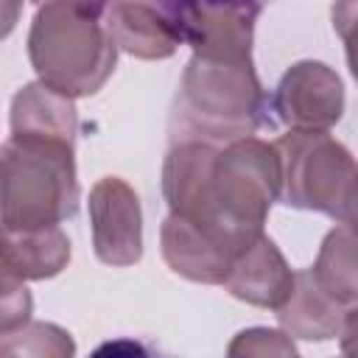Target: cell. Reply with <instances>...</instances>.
<instances>
[{
    "label": "cell",
    "instance_id": "6da1fadb",
    "mask_svg": "<svg viewBox=\"0 0 358 358\" xmlns=\"http://www.w3.org/2000/svg\"><path fill=\"white\" fill-rule=\"evenodd\" d=\"M280 154L260 137H238L224 148L207 140L176 143L162 162V196L168 210L232 257L257 235L280 196Z\"/></svg>",
    "mask_w": 358,
    "mask_h": 358
},
{
    "label": "cell",
    "instance_id": "7a4b0ae2",
    "mask_svg": "<svg viewBox=\"0 0 358 358\" xmlns=\"http://www.w3.org/2000/svg\"><path fill=\"white\" fill-rule=\"evenodd\" d=\"M28 59L50 90L70 98L95 95L117 64L103 0H45L28 31Z\"/></svg>",
    "mask_w": 358,
    "mask_h": 358
},
{
    "label": "cell",
    "instance_id": "3957f363",
    "mask_svg": "<svg viewBox=\"0 0 358 358\" xmlns=\"http://www.w3.org/2000/svg\"><path fill=\"white\" fill-rule=\"evenodd\" d=\"M76 143L11 134L0 145V227H48L78 210Z\"/></svg>",
    "mask_w": 358,
    "mask_h": 358
},
{
    "label": "cell",
    "instance_id": "277c9868",
    "mask_svg": "<svg viewBox=\"0 0 358 358\" xmlns=\"http://www.w3.org/2000/svg\"><path fill=\"white\" fill-rule=\"evenodd\" d=\"M263 109L266 95L252 56H190L179 87V115L199 140L229 143L255 134Z\"/></svg>",
    "mask_w": 358,
    "mask_h": 358
},
{
    "label": "cell",
    "instance_id": "5b68a950",
    "mask_svg": "<svg viewBox=\"0 0 358 358\" xmlns=\"http://www.w3.org/2000/svg\"><path fill=\"white\" fill-rule=\"evenodd\" d=\"M280 154V196L288 207L330 215L338 224H352L355 210V159L327 131L291 129L274 140Z\"/></svg>",
    "mask_w": 358,
    "mask_h": 358
},
{
    "label": "cell",
    "instance_id": "8992f818",
    "mask_svg": "<svg viewBox=\"0 0 358 358\" xmlns=\"http://www.w3.org/2000/svg\"><path fill=\"white\" fill-rule=\"evenodd\" d=\"M92 249L103 266H134L143 257V210L134 187L120 176H103L90 190Z\"/></svg>",
    "mask_w": 358,
    "mask_h": 358
},
{
    "label": "cell",
    "instance_id": "52a82bcc",
    "mask_svg": "<svg viewBox=\"0 0 358 358\" xmlns=\"http://www.w3.org/2000/svg\"><path fill=\"white\" fill-rule=\"evenodd\" d=\"M344 106L347 95L338 73L313 59L291 64L274 90V112L288 129L299 131L333 129L341 120Z\"/></svg>",
    "mask_w": 358,
    "mask_h": 358
},
{
    "label": "cell",
    "instance_id": "ba28073f",
    "mask_svg": "<svg viewBox=\"0 0 358 358\" xmlns=\"http://www.w3.org/2000/svg\"><path fill=\"white\" fill-rule=\"evenodd\" d=\"M103 17L117 50L134 59H168L185 42L173 0H103Z\"/></svg>",
    "mask_w": 358,
    "mask_h": 358
},
{
    "label": "cell",
    "instance_id": "9c48e42d",
    "mask_svg": "<svg viewBox=\"0 0 358 358\" xmlns=\"http://www.w3.org/2000/svg\"><path fill=\"white\" fill-rule=\"evenodd\" d=\"M280 327L302 341H330L338 336H352L355 308L341 305L327 294L310 274V268L294 271V288L288 299L277 308Z\"/></svg>",
    "mask_w": 358,
    "mask_h": 358
},
{
    "label": "cell",
    "instance_id": "30bf717a",
    "mask_svg": "<svg viewBox=\"0 0 358 358\" xmlns=\"http://www.w3.org/2000/svg\"><path fill=\"white\" fill-rule=\"evenodd\" d=\"M224 288L246 305L277 310L294 288V268L263 232L232 260Z\"/></svg>",
    "mask_w": 358,
    "mask_h": 358
},
{
    "label": "cell",
    "instance_id": "8fae6325",
    "mask_svg": "<svg viewBox=\"0 0 358 358\" xmlns=\"http://www.w3.org/2000/svg\"><path fill=\"white\" fill-rule=\"evenodd\" d=\"M159 243L168 268L201 285H224L235 260L224 246H218L213 238L173 213H168V218L162 221Z\"/></svg>",
    "mask_w": 358,
    "mask_h": 358
},
{
    "label": "cell",
    "instance_id": "7c38bea8",
    "mask_svg": "<svg viewBox=\"0 0 358 358\" xmlns=\"http://www.w3.org/2000/svg\"><path fill=\"white\" fill-rule=\"evenodd\" d=\"M70 238L59 224L0 227V255L22 280H50L70 263Z\"/></svg>",
    "mask_w": 358,
    "mask_h": 358
},
{
    "label": "cell",
    "instance_id": "4fadbf2b",
    "mask_svg": "<svg viewBox=\"0 0 358 358\" xmlns=\"http://www.w3.org/2000/svg\"><path fill=\"white\" fill-rule=\"evenodd\" d=\"M11 134L53 137L76 143L78 134V109L76 98L50 90L42 81H31L17 90L11 101Z\"/></svg>",
    "mask_w": 358,
    "mask_h": 358
},
{
    "label": "cell",
    "instance_id": "5bb4252c",
    "mask_svg": "<svg viewBox=\"0 0 358 358\" xmlns=\"http://www.w3.org/2000/svg\"><path fill=\"white\" fill-rule=\"evenodd\" d=\"M310 274L341 305H350V308L358 305V263H355L352 224H338L324 235L319 257L310 266Z\"/></svg>",
    "mask_w": 358,
    "mask_h": 358
},
{
    "label": "cell",
    "instance_id": "9a60e30c",
    "mask_svg": "<svg viewBox=\"0 0 358 358\" xmlns=\"http://www.w3.org/2000/svg\"><path fill=\"white\" fill-rule=\"evenodd\" d=\"M76 352V344L70 333L50 322H25L22 327L3 333L0 338V355H50V358H67Z\"/></svg>",
    "mask_w": 358,
    "mask_h": 358
},
{
    "label": "cell",
    "instance_id": "2e32d148",
    "mask_svg": "<svg viewBox=\"0 0 358 358\" xmlns=\"http://www.w3.org/2000/svg\"><path fill=\"white\" fill-rule=\"evenodd\" d=\"M31 313H34V296L25 280L0 255V336L31 322Z\"/></svg>",
    "mask_w": 358,
    "mask_h": 358
},
{
    "label": "cell",
    "instance_id": "e0dca14e",
    "mask_svg": "<svg viewBox=\"0 0 358 358\" xmlns=\"http://www.w3.org/2000/svg\"><path fill=\"white\" fill-rule=\"evenodd\" d=\"M229 355H296V347L288 333L271 327H249L235 336Z\"/></svg>",
    "mask_w": 358,
    "mask_h": 358
},
{
    "label": "cell",
    "instance_id": "ac0fdd59",
    "mask_svg": "<svg viewBox=\"0 0 358 358\" xmlns=\"http://www.w3.org/2000/svg\"><path fill=\"white\" fill-rule=\"evenodd\" d=\"M176 6H221V8H235V11H246L252 17H257L263 0H173Z\"/></svg>",
    "mask_w": 358,
    "mask_h": 358
},
{
    "label": "cell",
    "instance_id": "d6986e66",
    "mask_svg": "<svg viewBox=\"0 0 358 358\" xmlns=\"http://www.w3.org/2000/svg\"><path fill=\"white\" fill-rule=\"evenodd\" d=\"M25 0H0V42L17 28Z\"/></svg>",
    "mask_w": 358,
    "mask_h": 358
}]
</instances>
